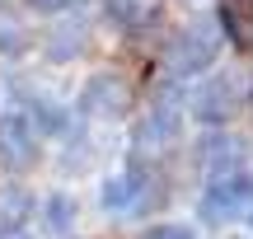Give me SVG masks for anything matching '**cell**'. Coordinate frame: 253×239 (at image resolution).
I'll use <instances>...</instances> for the list:
<instances>
[{"label":"cell","mask_w":253,"mask_h":239,"mask_svg":"<svg viewBox=\"0 0 253 239\" xmlns=\"http://www.w3.org/2000/svg\"><path fill=\"white\" fill-rule=\"evenodd\" d=\"M216 52H220V24H216V19H197V24H188L169 42L164 66H169L173 75H188V71L211 66V61H216Z\"/></svg>","instance_id":"cell-1"},{"label":"cell","mask_w":253,"mask_h":239,"mask_svg":"<svg viewBox=\"0 0 253 239\" xmlns=\"http://www.w3.org/2000/svg\"><path fill=\"white\" fill-rule=\"evenodd\" d=\"M207 221H253V178L249 174H225L207 188L202 197Z\"/></svg>","instance_id":"cell-2"},{"label":"cell","mask_w":253,"mask_h":239,"mask_svg":"<svg viewBox=\"0 0 253 239\" xmlns=\"http://www.w3.org/2000/svg\"><path fill=\"white\" fill-rule=\"evenodd\" d=\"M0 164H5L9 174H24V169L38 164V131H33V122L19 118V113L0 118Z\"/></svg>","instance_id":"cell-3"},{"label":"cell","mask_w":253,"mask_h":239,"mask_svg":"<svg viewBox=\"0 0 253 239\" xmlns=\"http://www.w3.org/2000/svg\"><path fill=\"white\" fill-rule=\"evenodd\" d=\"M126 103H131V94H126V84L118 75H94V80H84L80 108L89 113V118H122Z\"/></svg>","instance_id":"cell-4"},{"label":"cell","mask_w":253,"mask_h":239,"mask_svg":"<svg viewBox=\"0 0 253 239\" xmlns=\"http://www.w3.org/2000/svg\"><path fill=\"white\" fill-rule=\"evenodd\" d=\"M103 202L113 206V211H131V206H145V202H155V183L150 178L141 174V169H126V174H118V178H108V183H103Z\"/></svg>","instance_id":"cell-5"},{"label":"cell","mask_w":253,"mask_h":239,"mask_svg":"<svg viewBox=\"0 0 253 239\" xmlns=\"http://www.w3.org/2000/svg\"><path fill=\"white\" fill-rule=\"evenodd\" d=\"M235 99H239V94H235V80L220 75V80H211V84H202V89H197L192 108H197L202 122H230V118H235V108H239Z\"/></svg>","instance_id":"cell-6"},{"label":"cell","mask_w":253,"mask_h":239,"mask_svg":"<svg viewBox=\"0 0 253 239\" xmlns=\"http://www.w3.org/2000/svg\"><path fill=\"white\" fill-rule=\"evenodd\" d=\"M108 14L122 33H150L164 19V0H108Z\"/></svg>","instance_id":"cell-7"},{"label":"cell","mask_w":253,"mask_h":239,"mask_svg":"<svg viewBox=\"0 0 253 239\" xmlns=\"http://www.w3.org/2000/svg\"><path fill=\"white\" fill-rule=\"evenodd\" d=\"M220 38L235 47H253V0H220Z\"/></svg>","instance_id":"cell-8"},{"label":"cell","mask_w":253,"mask_h":239,"mask_svg":"<svg viewBox=\"0 0 253 239\" xmlns=\"http://www.w3.org/2000/svg\"><path fill=\"white\" fill-rule=\"evenodd\" d=\"M235 159H239V146H235L230 136H211V141H207V150H202V164L216 169V178L235 174Z\"/></svg>","instance_id":"cell-9"},{"label":"cell","mask_w":253,"mask_h":239,"mask_svg":"<svg viewBox=\"0 0 253 239\" xmlns=\"http://www.w3.org/2000/svg\"><path fill=\"white\" fill-rule=\"evenodd\" d=\"M24 47H28L24 19H19L9 5H0V52H24Z\"/></svg>","instance_id":"cell-10"},{"label":"cell","mask_w":253,"mask_h":239,"mask_svg":"<svg viewBox=\"0 0 253 239\" xmlns=\"http://www.w3.org/2000/svg\"><path fill=\"white\" fill-rule=\"evenodd\" d=\"M173 136H178V122H173V118H164V122L150 118L141 131H136V141H141V146H169Z\"/></svg>","instance_id":"cell-11"},{"label":"cell","mask_w":253,"mask_h":239,"mask_svg":"<svg viewBox=\"0 0 253 239\" xmlns=\"http://www.w3.org/2000/svg\"><path fill=\"white\" fill-rule=\"evenodd\" d=\"M24 206H28V197L19 188H0V221H19Z\"/></svg>","instance_id":"cell-12"},{"label":"cell","mask_w":253,"mask_h":239,"mask_svg":"<svg viewBox=\"0 0 253 239\" xmlns=\"http://www.w3.org/2000/svg\"><path fill=\"white\" fill-rule=\"evenodd\" d=\"M71 197H52V202H47V216H52V225L56 230H66V225H71Z\"/></svg>","instance_id":"cell-13"},{"label":"cell","mask_w":253,"mask_h":239,"mask_svg":"<svg viewBox=\"0 0 253 239\" xmlns=\"http://www.w3.org/2000/svg\"><path fill=\"white\" fill-rule=\"evenodd\" d=\"M141 239H192V230L188 225H150Z\"/></svg>","instance_id":"cell-14"},{"label":"cell","mask_w":253,"mask_h":239,"mask_svg":"<svg viewBox=\"0 0 253 239\" xmlns=\"http://www.w3.org/2000/svg\"><path fill=\"white\" fill-rule=\"evenodd\" d=\"M33 9H42V14H56V9H71V5H80V0H28Z\"/></svg>","instance_id":"cell-15"},{"label":"cell","mask_w":253,"mask_h":239,"mask_svg":"<svg viewBox=\"0 0 253 239\" xmlns=\"http://www.w3.org/2000/svg\"><path fill=\"white\" fill-rule=\"evenodd\" d=\"M0 239H38V235H28L24 225H5V230H0Z\"/></svg>","instance_id":"cell-16"}]
</instances>
